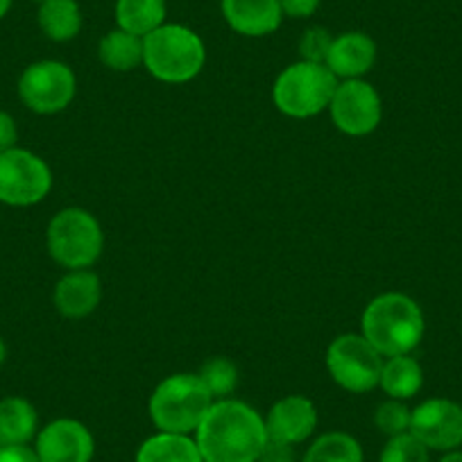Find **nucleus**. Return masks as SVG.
<instances>
[{
    "mask_svg": "<svg viewBox=\"0 0 462 462\" xmlns=\"http://www.w3.org/2000/svg\"><path fill=\"white\" fill-rule=\"evenodd\" d=\"M204 462H259L268 444L265 417L238 399H217L195 430Z\"/></svg>",
    "mask_w": 462,
    "mask_h": 462,
    "instance_id": "1",
    "label": "nucleus"
},
{
    "mask_svg": "<svg viewBox=\"0 0 462 462\" xmlns=\"http://www.w3.org/2000/svg\"><path fill=\"white\" fill-rule=\"evenodd\" d=\"M361 333L383 358L412 354L424 337V313L412 297L383 292L363 310Z\"/></svg>",
    "mask_w": 462,
    "mask_h": 462,
    "instance_id": "2",
    "label": "nucleus"
},
{
    "mask_svg": "<svg viewBox=\"0 0 462 462\" xmlns=\"http://www.w3.org/2000/svg\"><path fill=\"white\" fill-rule=\"evenodd\" d=\"M204 61L202 37L186 25L163 23L143 39V66L159 82H190L202 73Z\"/></svg>",
    "mask_w": 462,
    "mask_h": 462,
    "instance_id": "3",
    "label": "nucleus"
},
{
    "mask_svg": "<svg viewBox=\"0 0 462 462\" xmlns=\"http://www.w3.org/2000/svg\"><path fill=\"white\" fill-rule=\"evenodd\" d=\"M216 399L198 374H171L154 388L148 402L150 420L163 433L193 435Z\"/></svg>",
    "mask_w": 462,
    "mask_h": 462,
    "instance_id": "4",
    "label": "nucleus"
},
{
    "mask_svg": "<svg viewBox=\"0 0 462 462\" xmlns=\"http://www.w3.org/2000/svg\"><path fill=\"white\" fill-rule=\"evenodd\" d=\"M340 79L327 64L295 61L277 75L273 87L274 106L288 118H313L328 109Z\"/></svg>",
    "mask_w": 462,
    "mask_h": 462,
    "instance_id": "5",
    "label": "nucleus"
},
{
    "mask_svg": "<svg viewBox=\"0 0 462 462\" xmlns=\"http://www.w3.org/2000/svg\"><path fill=\"white\" fill-rule=\"evenodd\" d=\"M48 254L66 270H88L105 250V234L91 211L61 208L46 231Z\"/></svg>",
    "mask_w": 462,
    "mask_h": 462,
    "instance_id": "6",
    "label": "nucleus"
},
{
    "mask_svg": "<svg viewBox=\"0 0 462 462\" xmlns=\"http://www.w3.org/2000/svg\"><path fill=\"white\" fill-rule=\"evenodd\" d=\"M383 361L363 333H342L327 349V370L333 383L354 394L379 388Z\"/></svg>",
    "mask_w": 462,
    "mask_h": 462,
    "instance_id": "7",
    "label": "nucleus"
},
{
    "mask_svg": "<svg viewBox=\"0 0 462 462\" xmlns=\"http://www.w3.org/2000/svg\"><path fill=\"white\" fill-rule=\"evenodd\" d=\"M52 189V171L39 154L23 148L0 152V202L32 207Z\"/></svg>",
    "mask_w": 462,
    "mask_h": 462,
    "instance_id": "8",
    "label": "nucleus"
},
{
    "mask_svg": "<svg viewBox=\"0 0 462 462\" xmlns=\"http://www.w3.org/2000/svg\"><path fill=\"white\" fill-rule=\"evenodd\" d=\"M78 91L73 69L64 61H34L23 70L19 79V96L34 114L52 116L69 109Z\"/></svg>",
    "mask_w": 462,
    "mask_h": 462,
    "instance_id": "9",
    "label": "nucleus"
},
{
    "mask_svg": "<svg viewBox=\"0 0 462 462\" xmlns=\"http://www.w3.org/2000/svg\"><path fill=\"white\" fill-rule=\"evenodd\" d=\"M331 121L342 134L367 136L381 125L383 105L381 96L365 79H342L328 105Z\"/></svg>",
    "mask_w": 462,
    "mask_h": 462,
    "instance_id": "10",
    "label": "nucleus"
},
{
    "mask_svg": "<svg viewBox=\"0 0 462 462\" xmlns=\"http://www.w3.org/2000/svg\"><path fill=\"white\" fill-rule=\"evenodd\" d=\"M411 433L430 451H456L462 444V406L451 399H426L412 408Z\"/></svg>",
    "mask_w": 462,
    "mask_h": 462,
    "instance_id": "11",
    "label": "nucleus"
},
{
    "mask_svg": "<svg viewBox=\"0 0 462 462\" xmlns=\"http://www.w3.org/2000/svg\"><path fill=\"white\" fill-rule=\"evenodd\" d=\"M39 462H91L96 456L93 433L78 420L51 421L34 438Z\"/></svg>",
    "mask_w": 462,
    "mask_h": 462,
    "instance_id": "12",
    "label": "nucleus"
},
{
    "mask_svg": "<svg viewBox=\"0 0 462 462\" xmlns=\"http://www.w3.org/2000/svg\"><path fill=\"white\" fill-rule=\"evenodd\" d=\"M265 426H268L270 439L297 447L313 438L318 429V408L304 394H288L274 402L265 417Z\"/></svg>",
    "mask_w": 462,
    "mask_h": 462,
    "instance_id": "13",
    "label": "nucleus"
},
{
    "mask_svg": "<svg viewBox=\"0 0 462 462\" xmlns=\"http://www.w3.org/2000/svg\"><path fill=\"white\" fill-rule=\"evenodd\" d=\"M376 42L365 32H345L340 37H333L331 51L327 61L333 75L337 79H361L370 73L376 64Z\"/></svg>",
    "mask_w": 462,
    "mask_h": 462,
    "instance_id": "14",
    "label": "nucleus"
},
{
    "mask_svg": "<svg viewBox=\"0 0 462 462\" xmlns=\"http://www.w3.org/2000/svg\"><path fill=\"white\" fill-rule=\"evenodd\" d=\"M220 7L226 25L243 37H268L283 21L279 0H222Z\"/></svg>",
    "mask_w": 462,
    "mask_h": 462,
    "instance_id": "15",
    "label": "nucleus"
},
{
    "mask_svg": "<svg viewBox=\"0 0 462 462\" xmlns=\"http://www.w3.org/2000/svg\"><path fill=\"white\" fill-rule=\"evenodd\" d=\"M102 300L100 277L91 270H69L64 277L57 282L55 309L66 319H82L97 309Z\"/></svg>",
    "mask_w": 462,
    "mask_h": 462,
    "instance_id": "16",
    "label": "nucleus"
},
{
    "mask_svg": "<svg viewBox=\"0 0 462 462\" xmlns=\"http://www.w3.org/2000/svg\"><path fill=\"white\" fill-rule=\"evenodd\" d=\"M39 433L37 408L23 397L0 402V447H25Z\"/></svg>",
    "mask_w": 462,
    "mask_h": 462,
    "instance_id": "17",
    "label": "nucleus"
},
{
    "mask_svg": "<svg viewBox=\"0 0 462 462\" xmlns=\"http://www.w3.org/2000/svg\"><path fill=\"white\" fill-rule=\"evenodd\" d=\"M134 462H204V457L193 435L159 430L143 439Z\"/></svg>",
    "mask_w": 462,
    "mask_h": 462,
    "instance_id": "18",
    "label": "nucleus"
},
{
    "mask_svg": "<svg viewBox=\"0 0 462 462\" xmlns=\"http://www.w3.org/2000/svg\"><path fill=\"white\" fill-rule=\"evenodd\" d=\"M166 0H116V25L145 39L166 23Z\"/></svg>",
    "mask_w": 462,
    "mask_h": 462,
    "instance_id": "19",
    "label": "nucleus"
},
{
    "mask_svg": "<svg viewBox=\"0 0 462 462\" xmlns=\"http://www.w3.org/2000/svg\"><path fill=\"white\" fill-rule=\"evenodd\" d=\"M421 385H424V372L411 354L385 358L379 388L388 394V399L408 402L420 393Z\"/></svg>",
    "mask_w": 462,
    "mask_h": 462,
    "instance_id": "20",
    "label": "nucleus"
},
{
    "mask_svg": "<svg viewBox=\"0 0 462 462\" xmlns=\"http://www.w3.org/2000/svg\"><path fill=\"white\" fill-rule=\"evenodd\" d=\"M97 60L116 73H130L143 64V39L116 28L97 43Z\"/></svg>",
    "mask_w": 462,
    "mask_h": 462,
    "instance_id": "21",
    "label": "nucleus"
},
{
    "mask_svg": "<svg viewBox=\"0 0 462 462\" xmlns=\"http://www.w3.org/2000/svg\"><path fill=\"white\" fill-rule=\"evenodd\" d=\"M39 28L57 43L78 37L82 30V10L78 0H43L39 7Z\"/></svg>",
    "mask_w": 462,
    "mask_h": 462,
    "instance_id": "22",
    "label": "nucleus"
},
{
    "mask_svg": "<svg viewBox=\"0 0 462 462\" xmlns=\"http://www.w3.org/2000/svg\"><path fill=\"white\" fill-rule=\"evenodd\" d=\"M361 442L352 433L345 430H328V433L318 435L306 448L300 462H363Z\"/></svg>",
    "mask_w": 462,
    "mask_h": 462,
    "instance_id": "23",
    "label": "nucleus"
},
{
    "mask_svg": "<svg viewBox=\"0 0 462 462\" xmlns=\"http://www.w3.org/2000/svg\"><path fill=\"white\" fill-rule=\"evenodd\" d=\"M198 376L202 379V383L207 385V390L216 402L217 399H229V394L238 388L236 363L225 356L208 358L202 365V370L198 372Z\"/></svg>",
    "mask_w": 462,
    "mask_h": 462,
    "instance_id": "24",
    "label": "nucleus"
},
{
    "mask_svg": "<svg viewBox=\"0 0 462 462\" xmlns=\"http://www.w3.org/2000/svg\"><path fill=\"white\" fill-rule=\"evenodd\" d=\"M379 462H430V448L408 430L388 438Z\"/></svg>",
    "mask_w": 462,
    "mask_h": 462,
    "instance_id": "25",
    "label": "nucleus"
},
{
    "mask_svg": "<svg viewBox=\"0 0 462 462\" xmlns=\"http://www.w3.org/2000/svg\"><path fill=\"white\" fill-rule=\"evenodd\" d=\"M411 417L412 411L406 406V402L385 399L374 411V424L381 433L388 435V438H394V435H402L411 430Z\"/></svg>",
    "mask_w": 462,
    "mask_h": 462,
    "instance_id": "26",
    "label": "nucleus"
},
{
    "mask_svg": "<svg viewBox=\"0 0 462 462\" xmlns=\"http://www.w3.org/2000/svg\"><path fill=\"white\" fill-rule=\"evenodd\" d=\"M333 37L324 28H309L300 39V55L304 61L324 64L328 51H331Z\"/></svg>",
    "mask_w": 462,
    "mask_h": 462,
    "instance_id": "27",
    "label": "nucleus"
},
{
    "mask_svg": "<svg viewBox=\"0 0 462 462\" xmlns=\"http://www.w3.org/2000/svg\"><path fill=\"white\" fill-rule=\"evenodd\" d=\"M259 462H300V460H297V451L292 444H283V442H277V439L268 438V444H265Z\"/></svg>",
    "mask_w": 462,
    "mask_h": 462,
    "instance_id": "28",
    "label": "nucleus"
},
{
    "mask_svg": "<svg viewBox=\"0 0 462 462\" xmlns=\"http://www.w3.org/2000/svg\"><path fill=\"white\" fill-rule=\"evenodd\" d=\"M322 0H279L283 16L288 19H309L318 12Z\"/></svg>",
    "mask_w": 462,
    "mask_h": 462,
    "instance_id": "29",
    "label": "nucleus"
},
{
    "mask_svg": "<svg viewBox=\"0 0 462 462\" xmlns=\"http://www.w3.org/2000/svg\"><path fill=\"white\" fill-rule=\"evenodd\" d=\"M16 141H19V130H16L14 118L0 109V152L16 148Z\"/></svg>",
    "mask_w": 462,
    "mask_h": 462,
    "instance_id": "30",
    "label": "nucleus"
},
{
    "mask_svg": "<svg viewBox=\"0 0 462 462\" xmlns=\"http://www.w3.org/2000/svg\"><path fill=\"white\" fill-rule=\"evenodd\" d=\"M0 462H39L34 448L25 447H0Z\"/></svg>",
    "mask_w": 462,
    "mask_h": 462,
    "instance_id": "31",
    "label": "nucleus"
},
{
    "mask_svg": "<svg viewBox=\"0 0 462 462\" xmlns=\"http://www.w3.org/2000/svg\"><path fill=\"white\" fill-rule=\"evenodd\" d=\"M439 462H462V451H447L442 457H439Z\"/></svg>",
    "mask_w": 462,
    "mask_h": 462,
    "instance_id": "32",
    "label": "nucleus"
},
{
    "mask_svg": "<svg viewBox=\"0 0 462 462\" xmlns=\"http://www.w3.org/2000/svg\"><path fill=\"white\" fill-rule=\"evenodd\" d=\"M10 7H12V0H0V19L10 12Z\"/></svg>",
    "mask_w": 462,
    "mask_h": 462,
    "instance_id": "33",
    "label": "nucleus"
},
{
    "mask_svg": "<svg viewBox=\"0 0 462 462\" xmlns=\"http://www.w3.org/2000/svg\"><path fill=\"white\" fill-rule=\"evenodd\" d=\"M5 358H7V346L5 342H3V337H0V365L5 363Z\"/></svg>",
    "mask_w": 462,
    "mask_h": 462,
    "instance_id": "34",
    "label": "nucleus"
},
{
    "mask_svg": "<svg viewBox=\"0 0 462 462\" xmlns=\"http://www.w3.org/2000/svg\"><path fill=\"white\" fill-rule=\"evenodd\" d=\"M37 3H43V0H37Z\"/></svg>",
    "mask_w": 462,
    "mask_h": 462,
    "instance_id": "35",
    "label": "nucleus"
}]
</instances>
